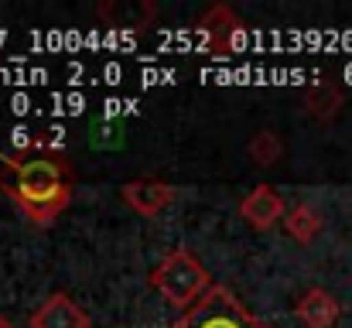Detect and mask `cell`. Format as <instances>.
Here are the masks:
<instances>
[{
  "label": "cell",
  "instance_id": "cell-12",
  "mask_svg": "<svg viewBox=\"0 0 352 328\" xmlns=\"http://www.w3.org/2000/svg\"><path fill=\"white\" fill-rule=\"evenodd\" d=\"M0 328H14V322H10L7 315H0Z\"/></svg>",
  "mask_w": 352,
  "mask_h": 328
},
{
  "label": "cell",
  "instance_id": "cell-13",
  "mask_svg": "<svg viewBox=\"0 0 352 328\" xmlns=\"http://www.w3.org/2000/svg\"><path fill=\"white\" fill-rule=\"evenodd\" d=\"M0 185H3V178H0Z\"/></svg>",
  "mask_w": 352,
  "mask_h": 328
},
{
  "label": "cell",
  "instance_id": "cell-1",
  "mask_svg": "<svg viewBox=\"0 0 352 328\" xmlns=\"http://www.w3.org/2000/svg\"><path fill=\"white\" fill-rule=\"evenodd\" d=\"M14 206L34 226H52L62 209L72 202V188L55 161H24L17 164V178L7 188Z\"/></svg>",
  "mask_w": 352,
  "mask_h": 328
},
{
  "label": "cell",
  "instance_id": "cell-7",
  "mask_svg": "<svg viewBox=\"0 0 352 328\" xmlns=\"http://www.w3.org/2000/svg\"><path fill=\"white\" fill-rule=\"evenodd\" d=\"M31 328H89V318L69 294H52L31 315Z\"/></svg>",
  "mask_w": 352,
  "mask_h": 328
},
{
  "label": "cell",
  "instance_id": "cell-2",
  "mask_svg": "<svg viewBox=\"0 0 352 328\" xmlns=\"http://www.w3.org/2000/svg\"><path fill=\"white\" fill-rule=\"evenodd\" d=\"M154 287L161 291L164 301H171L175 308H192L199 298H206L212 291L209 270L188 253V250H175L161 260V267L154 270Z\"/></svg>",
  "mask_w": 352,
  "mask_h": 328
},
{
  "label": "cell",
  "instance_id": "cell-8",
  "mask_svg": "<svg viewBox=\"0 0 352 328\" xmlns=\"http://www.w3.org/2000/svg\"><path fill=\"white\" fill-rule=\"evenodd\" d=\"M339 301L325 291V287H311V291H305L301 298H298V305H294V315H298V322L305 328H332L339 322Z\"/></svg>",
  "mask_w": 352,
  "mask_h": 328
},
{
  "label": "cell",
  "instance_id": "cell-10",
  "mask_svg": "<svg viewBox=\"0 0 352 328\" xmlns=\"http://www.w3.org/2000/svg\"><path fill=\"white\" fill-rule=\"evenodd\" d=\"M280 154H284V144H280V137H274L270 130H260V133L250 140V157H253L260 168L277 164V161H280Z\"/></svg>",
  "mask_w": 352,
  "mask_h": 328
},
{
  "label": "cell",
  "instance_id": "cell-3",
  "mask_svg": "<svg viewBox=\"0 0 352 328\" xmlns=\"http://www.w3.org/2000/svg\"><path fill=\"white\" fill-rule=\"evenodd\" d=\"M171 328H267L260 318H253L233 291L212 287L206 298H199Z\"/></svg>",
  "mask_w": 352,
  "mask_h": 328
},
{
  "label": "cell",
  "instance_id": "cell-4",
  "mask_svg": "<svg viewBox=\"0 0 352 328\" xmlns=\"http://www.w3.org/2000/svg\"><path fill=\"white\" fill-rule=\"evenodd\" d=\"M239 31H243V21L236 17L233 7H226V3H216L202 21H199V34H202V41H206V48L212 52V55H230L236 48V41H239Z\"/></svg>",
  "mask_w": 352,
  "mask_h": 328
},
{
  "label": "cell",
  "instance_id": "cell-6",
  "mask_svg": "<svg viewBox=\"0 0 352 328\" xmlns=\"http://www.w3.org/2000/svg\"><path fill=\"white\" fill-rule=\"evenodd\" d=\"M123 199L133 212L140 216H157L161 209H168L175 202V188L168 182L157 178H144V182H126L123 185Z\"/></svg>",
  "mask_w": 352,
  "mask_h": 328
},
{
  "label": "cell",
  "instance_id": "cell-5",
  "mask_svg": "<svg viewBox=\"0 0 352 328\" xmlns=\"http://www.w3.org/2000/svg\"><path fill=\"white\" fill-rule=\"evenodd\" d=\"M239 216L246 219L253 229H274L280 219L287 216V206H284V199H280L277 188L256 185V188L239 202Z\"/></svg>",
  "mask_w": 352,
  "mask_h": 328
},
{
  "label": "cell",
  "instance_id": "cell-9",
  "mask_svg": "<svg viewBox=\"0 0 352 328\" xmlns=\"http://www.w3.org/2000/svg\"><path fill=\"white\" fill-rule=\"evenodd\" d=\"M284 229L291 232V239L311 243V239L322 232V216H318L311 206H294V209H287V216H284Z\"/></svg>",
  "mask_w": 352,
  "mask_h": 328
},
{
  "label": "cell",
  "instance_id": "cell-11",
  "mask_svg": "<svg viewBox=\"0 0 352 328\" xmlns=\"http://www.w3.org/2000/svg\"><path fill=\"white\" fill-rule=\"evenodd\" d=\"M308 107H311V113H315V116H332V113H339V107H342V96H339V93H329V96H311V100H308Z\"/></svg>",
  "mask_w": 352,
  "mask_h": 328
}]
</instances>
